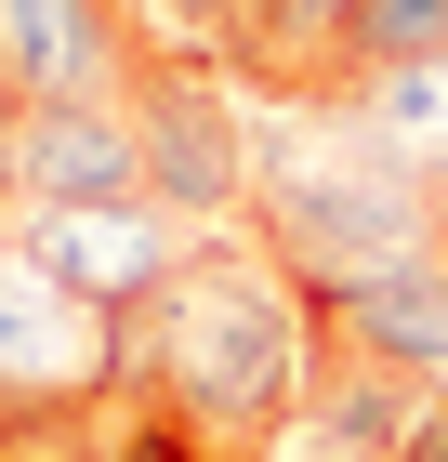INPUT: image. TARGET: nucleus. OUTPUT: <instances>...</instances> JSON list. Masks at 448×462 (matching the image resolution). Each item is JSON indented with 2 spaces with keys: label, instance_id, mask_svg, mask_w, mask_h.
Wrapping results in <instances>:
<instances>
[{
  "label": "nucleus",
  "instance_id": "obj_1",
  "mask_svg": "<svg viewBox=\"0 0 448 462\" xmlns=\"http://www.w3.org/2000/svg\"><path fill=\"white\" fill-rule=\"evenodd\" d=\"M316 383V304L251 225H198L185 264L119 318V462H264Z\"/></svg>",
  "mask_w": 448,
  "mask_h": 462
},
{
  "label": "nucleus",
  "instance_id": "obj_2",
  "mask_svg": "<svg viewBox=\"0 0 448 462\" xmlns=\"http://www.w3.org/2000/svg\"><path fill=\"white\" fill-rule=\"evenodd\" d=\"M251 238L290 264L304 304L330 291L382 278V264H409L435 251V185L396 172L343 106H264V185H251Z\"/></svg>",
  "mask_w": 448,
  "mask_h": 462
},
{
  "label": "nucleus",
  "instance_id": "obj_3",
  "mask_svg": "<svg viewBox=\"0 0 448 462\" xmlns=\"http://www.w3.org/2000/svg\"><path fill=\"white\" fill-rule=\"evenodd\" d=\"M119 410V318L0 251V449H93Z\"/></svg>",
  "mask_w": 448,
  "mask_h": 462
},
{
  "label": "nucleus",
  "instance_id": "obj_4",
  "mask_svg": "<svg viewBox=\"0 0 448 462\" xmlns=\"http://www.w3.org/2000/svg\"><path fill=\"white\" fill-rule=\"evenodd\" d=\"M133 119H145V199L172 225H251L264 106L224 67H133Z\"/></svg>",
  "mask_w": 448,
  "mask_h": 462
},
{
  "label": "nucleus",
  "instance_id": "obj_5",
  "mask_svg": "<svg viewBox=\"0 0 448 462\" xmlns=\"http://www.w3.org/2000/svg\"><path fill=\"white\" fill-rule=\"evenodd\" d=\"M185 238L198 225H172L159 199H27L14 212V251H27L40 278H67L79 304H105V318H133L145 291L185 264Z\"/></svg>",
  "mask_w": 448,
  "mask_h": 462
},
{
  "label": "nucleus",
  "instance_id": "obj_6",
  "mask_svg": "<svg viewBox=\"0 0 448 462\" xmlns=\"http://www.w3.org/2000/svg\"><path fill=\"white\" fill-rule=\"evenodd\" d=\"M145 40L119 0H0V93L67 106V93H133Z\"/></svg>",
  "mask_w": 448,
  "mask_h": 462
},
{
  "label": "nucleus",
  "instance_id": "obj_7",
  "mask_svg": "<svg viewBox=\"0 0 448 462\" xmlns=\"http://www.w3.org/2000/svg\"><path fill=\"white\" fill-rule=\"evenodd\" d=\"M316 344L370 356L396 383H448V238L409 251V264H382V278H356V291H330L316 304Z\"/></svg>",
  "mask_w": 448,
  "mask_h": 462
},
{
  "label": "nucleus",
  "instance_id": "obj_8",
  "mask_svg": "<svg viewBox=\"0 0 448 462\" xmlns=\"http://www.w3.org/2000/svg\"><path fill=\"white\" fill-rule=\"evenodd\" d=\"M356 27H370V0H251L238 14V93L251 106H343L356 79Z\"/></svg>",
  "mask_w": 448,
  "mask_h": 462
},
{
  "label": "nucleus",
  "instance_id": "obj_9",
  "mask_svg": "<svg viewBox=\"0 0 448 462\" xmlns=\"http://www.w3.org/2000/svg\"><path fill=\"white\" fill-rule=\"evenodd\" d=\"M27 199H145V119H133V93L27 106Z\"/></svg>",
  "mask_w": 448,
  "mask_h": 462
},
{
  "label": "nucleus",
  "instance_id": "obj_10",
  "mask_svg": "<svg viewBox=\"0 0 448 462\" xmlns=\"http://www.w3.org/2000/svg\"><path fill=\"white\" fill-rule=\"evenodd\" d=\"M409 410H422V383H396V370H370V356H330V344H316V383H304V410H290V449H304V462H396Z\"/></svg>",
  "mask_w": 448,
  "mask_h": 462
},
{
  "label": "nucleus",
  "instance_id": "obj_11",
  "mask_svg": "<svg viewBox=\"0 0 448 462\" xmlns=\"http://www.w3.org/2000/svg\"><path fill=\"white\" fill-rule=\"evenodd\" d=\"M343 119L396 159V172L435 185L448 172V53H409V67H356L343 79Z\"/></svg>",
  "mask_w": 448,
  "mask_h": 462
},
{
  "label": "nucleus",
  "instance_id": "obj_12",
  "mask_svg": "<svg viewBox=\"0 0 448 462\" xmlns=\"http://www.w3.org/2000/svg\"><path fill=\"white\" fill-rule=\"evenodd\" d=\"M145 40V67H238V14L251 0H119Z\"/></svg>",
  "mask_w": 448,
  "mask_h": 462
},
{
  "label": "nucleus",
  "instance_id": "obj_13",
  "mask_svg": "<svg viewBox=\"0 0 448 462\" xmlns=\"http://www.w3.org/2000/svg\"><path fill=\"white\" fill-rule=\"evenodd\" d=\"M409 53H448V0H370L356 67H409Z\"/></svg>",
  "mask_w": 448,
  "mask_h": 462
},
{
  "label": "nucleus",
  "instance_id": "obj_14",
  "mask_svg": "<svg viewBox=\"0 0 448 462\" xmlns=\"http://www.w3.org/2000/svg\"><path fill=\"white\" fill-rule=\"evenodd\" d=\"M27 212V106H14V93H0V225Z\"/></svg>",
  "mask_w": 448,
  "mask_h": 462
},
{
  "label": "nucleus",
  "instance_id": "obj_15",
  "mask_svg": "<svg viewBox=\"0 0 448 462\" xmlns=\"http://www.w3.org/2000/svg\"><path fill=\"white\" fill-rule=\"evenodd\" d=\"M396 462H448V383H422V410H409V436H396Z\"/></svg>",
  "mask_w": 448,
  "mask_h": 462
},
{
  "label": "nucleus",
  "instance_id": "obj_16",
  "mask_svg": "<svg viewBox=\"0 0 448 462\" xmlns=\"http://www.w3.org/2000/svg\"><path fill=\"white\" fill-rule=\"evenodd\" d=\"M435 238H448V172H435Z\"/></svg>",
  "mask_w": 448,
  "mask_h": 462
}]
</instances>
